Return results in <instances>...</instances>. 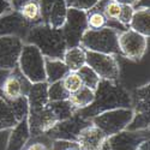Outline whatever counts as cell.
Here are the masks:
<instances>
[{"instance_id":"cell-1","label":"cell","mask_w":150,"mask_h":150,"mask_svg":"<svg viewBox=\"0 0 150 150\" xmlns=\"http://www.w3.org/2000/svg\"><path fill=\"white\" fill-rule=\"evenodd\" d=\"M94 93V101L88 107L77 110L84 119H91L114 108H131V95L119 81L101 79Z\"/></svg>"},{"instance_id":"cell-2","label":"cell","mask_w":150,"mask_h":150,"mask_svg":"<svg viewBox=\"0 0 150 150\" xmlns=\"http://www.w3.org/2000/svg\"><path fill=\"white\" fill-rule=\"evenodd\" d=\"M24 43L34 45L45 58L53 59H62L67 49L61 28H52L43 23L36 24L30 29Z\"/></svg>"},{"instance_id":"cell-3","label":"cell","mask_w":150,"mask_h":150,"mask_svg":"<svg viewBox=\"0 0 150 150\" xmlns=\"http://www.w3.org/2000/svg\"><path fill=\"white\" fill-rule=\"evenodd\" d=\"M118 37L119 33L108 27L101 29H88L83 34L79 46L85 51L120 55Z\"/></svg>"},{"instance_id":"cell-4","label":"cell","mask_w":150,"mask_h":150,"mask_svg":"<svg viewBox=\"0 0 150 150\" xmlns=\"http://www.w3.org/2000/svg\"><path fill=\"white\" fill-rule=\"evenodd\" d=\"M17 66L31 83L46 82L45 57L34 45H23Z\"/></svg>"},{"instance_id":"cell-5","label":"cell","mask_w":150,"mask_h":150,"mask_svg":"<svg viewBox=\"0 0 150 150\" xmlns=\"http://www.w3.org/2000/svg\"><path fill=\"white\" fill-rule=\"evenodd\" d=\"M133 117L132 108H114L93 117L91 124L98 127L107 137L126 129Z\"/></svg>"},{"instance_id":"cell-6","label":"cell","mask_w":150,"mask_h":150,"mask_svg":"<svg viewBox=\"0 0 150 150\" xmlns=\"http://www.w3.org/2000/svg\"><path fill=\"white\" fill-rule=\"evenodd\" d=\"M89 28L88 21H86V11L69 7L65 23L61 27L67 48L79 46L83 34Z\"/></svg>"},{"instance_id":"cell-7","label":"cell","mask_w":150,"mask_h":150,"mask_svg":"<svg viewBox=\"0 0 150 150\" xmlns=\"http://www.w3.org/2000/svg\"><path fill=\"white\" fill-rule=\"evenodd\" d=\"M148 39L149 37H145L131 29L120 33L118 37L120 55L131 61L142 60L146 52Z\"/></svg>"},{"instance_id":"cell-8","label":"cell","mask_w":150,"mask_h":150,"mask_svg":"<svg viewBox=\"0 0 150 150\" xmlns=\"http://www.w3.org/2000/svg\"><path fill=\"white\" fill-rule=\"evenodd\" d=\"M117 55L86 51V65L91 67L101 79L119 81L120 67Z\"/></svg>"},{"instance_id":"cell-9","label":"cell","mask_w":150,"mask_h":150,"mask_svg":"<svg viewBox=\"0 0 150 150\" xmlns=\"http://www.w3.org/2000/svg\"><path fill=\"white\" fill-rule=\"evenodd\" d=\"M91 124L90 119H84L82 118L77 112L74 113L71 118L66 120L58 121L54 126L49 130L46 136L49 137L52 141L54 139H62V141H72L76 142L78 133L82 129Z\"/></svg>"},{"instance_id":"cell-10","label":"cell","mask_w":150,"mask_h":150,"mask_svg":"<svg viewBox=\"0 0 150 150\" xmlns=\"http://www.w3.org/2000/svg\"><path fill=\"white\" fill-rule=\"evenodd\" d=\"M34 24L24 18L18 10H10L0 16V36H15L23 42Z\"/></svg>"},{"instance_id":"cell-11","label":"cell","mask_w":150,"mask_h":150,"mask_svg":"<svg viewBox=\"0 0 150 150\" xmlns=\"http://www.w3.org/2000/svg\"><path fill=\"white\" fill-rule=\"evenodd\" d=\"M31 84L33 83L21 72L18 66H16L5 77L0 85V89L3 97L6 100H15L19 96H27Z\"/></svg>"},{"instance_id":"cell-12","label":"cell","mask_w":150,"mask_h":150,"mask_svg":"<svg viewBox=\"0 0 150 150\" xmlns=\"http://www.w3.org/2000/svg\"><path fill=\"white\" fill-rule=\"evenodd\" d=\"M39 5L43 24L52 28L64 25L69 10L65 0H39Z\"/></svg>"},{"instance_id":"cell-13","label":"cell","mask_w":150,"mask_h":150,"mask_svg":"<svg viewBox=\"0 0 150 150\" xmlns=\"http://www.w3.org/2000/svg\"><path fill=\"white\" fill-rule=\"evenodd\" d=\"M24 42L15 36H0V70L11 71L18 65Z\"/></svg>"},{"instance_id":"cell-14","label":"cell","mask_w":150,"mask_h":150,"mask_svg":"<svg viewBox=\"0 0 150 150\" xmlns=\"http://www.w3.org/2000/svg\"><path fill=\"white\" fill-rule=\"evenodd\" d=\"M27 119L31 137L46 134L58 122L57 117L48 105L39 109H29Z\"/></svg>"},{"instance_id":"cell-15","label":"cell","mask_w":150,"mask_h":150,"mask_svg":"<svg viewBox=\"0 0 150 150\" xmlns=\"http://www.w3.org/2000/svg\"><path fill=\"white\" fill-rule=\"evenodd\" d=\"M146 139H149V129L141 131L122 130L107 137L110 150H136Z\"/></svg>"},{"instance_id":"cell-16","label":"cell","mask_w":150,"mask_h":150,"mask_svg":"<svg viewBox=\"0 0 150 150\" xmlns=\"http://www.w3.org/2000/svg\"><path fill=\"white\" fill-rule=\"evenodd\" d=\"M106 141L107 136L95 125L90 124L81 130L76 142L79 150H98Z\"/></svg>"},{"instance_id":"cell-17","label":"cell","mask_w":150,"mask_h":150,"mask_svg":"<svg viewBox=\"0 0 150 150\" xmlns=\"http://www.w3.org/2000/svg\"><path fill=\"white\" fill-rule=\"evenodd\" d=\"M30 137L31 134L28 125V119L24 118L16 124L15 127L11 129L5 150H23V148L30 139Z\"/></svg>"},{"instance_id":"cell-18","label":"cell","mask_w":150,"mask_h":150,"mask_svg":"<svg viewBox=\"0 0 150 150\" xmlns=\"http://www.w3.org/2000/svg\"><path fill=\"white\" fill-rule=\"evenodd\" d=\"M29 109H39L46 107L49 103L48 98V83L40 82L33 83L27 94Z\"/></svg>"},{"instance_id":"cell-19","label":"cell","mask_w":150,"mask_h":150,"mask_svg":"<svg viewBox=\"0 0 150 150\" xmlns=\"http://www.w3.org/2000/svg\"><path fill=\"white\" fill-rule=\"evenodd\" d=\"M45 72L46 82L48 84L61 81L70 72L62 59L45 58Z\"/></svg>"},{"instance_id":"cell-20","label":"cell","mask_w":150,"mask_h":150,"mask_svg":"<svg viewBox=\"0 0 150 150\" xmlns=\"http://www.w3.org/2000/svg\"><path fill=\"white\" fill-rule=\"evenodd\" d=\"M62 61L70 72H77L81 67L86 65V51L81 46L67 48L62 57Z\"/></svg>"},{"instance_id":"cell-21","label":"cell","mask_w":150,"mask_h":150,"mask_svg":"<svg viewBox=\"0 0 150 150\" xmlns=\"http://www.w3.org/2000/svg\"><path fill=\"white\" fill-rule=\"evenodd\" d=\"M129 29L138 33L145 37L150 35V11L149 8L134 10L132 19L129 24Z\"/></svg>"},{"instance_id":"cell-22","label":"cell","mask_w":150,"mask_h":150,"mask_svg":"<svg viewBox=\"0 0 150 150\" xmlns=\"http://www.w3.org/2000/svg\"><path fill=\"white\" fill-rule=\"evenodd\" d=\"M149 83L136 88L131 95V108L133 113H145L149 112Z\"/></svg>"},{"instance_id":"cell-23","label":"cell","mask_w":150,"mask_h":150,"mask_svg":"<svg viewBox=\"0 0 150 150\" xmlns=\"http://www.w3.org/2000/svg\"><path fill=\"white\" fill-rule=\"evenodd\" d=\"M94 96H95L94 90L86 88V86H82L77 91L70 94L67 100L76 108V110H79V109L88 107L94 101Z\"/></svg>"},{"instance_id":"cell-24","label":"cell","mask_w":150,"mask_h":150,"mask_svg":"<svg viewBox=\"0 0 150 150\" xmlns=\"http://www.w3.org/2000/svg\"><path fill=\"white\" fill-rule=\"evenodd\" d=\"M17 119L12 112V108L7 100L3 96H0V131L11 130L16 126Z\"/></svg>"},{"instance_id":"cell-25","label":"cell","mask_w":150,"mask_h":150,"mask_svg":"<svg viewBox=\"0 0 150 150\" xmlns=\"http://www.w3.org/2000/svg\"><path fill=\"white\" fill-rule=\"evenodd\" d=\"M49 108L52 109L54 115L57 117L58 121L66 120L71 118L74 113H76V108H74L69 100H61V101H52L48 103Z\"/></svg>"},{"instance_id":"cell-26","label":"cell","mask_w":150,"mask_h":150,"mask_svg":"<svg viewBox=\"0 0 150 150\" xmlns=\"http://www.w3.org/2000/svg\"><path fill=\"white\" fill-rule=\"evenodd\" d=\"M18 11L21 12V15L25 18L28 22L36 25L39 23H42L41 19V11H40V5L39 1H27L24 3Z\"/></svg>"},{"instance_id":"cell-27","label":"cell","mask_w":150,"mask_h":150,"mask_svg":"<svg viewBox=\"0 0 150 150\" xmlns=\"http://www.w3.org/2000/svg\"><path fill=\"white\" fill-rule=\"evenodd\" d=\"M77 73H78V76L81 77L83 86H86V88H89V89L95 91V89L97 88L100 81H101V78L98 77V74L91 67H89L88 65H84L83 67H81L77 71Z\"/></svg>"},{"instance_id":"cell-28","label":"cell","mask_w":150,"mask_h":150,"mask_svg":"<svg viewBox=\"0 0 150 150\" xmlns=\"http://www.w3.org/2000/svg\"><path fill=\"white\" fill-rule=\"evenodd\" d=\"M7 102L10 103L12 112L17 119V121H21L22 119L27 118L29 113V105L27 96H19L15 100H7Z\"/></svg>"},{"instance_id":"cell-29","label":"cell","mask_w":150,"mask_h":150,"mask_svg":"<svg viewBox=\"0 0 150 150\" xmlns=\"http://www.w3.org/2000/svg\"><path fill=\"white\" fill-rule=\"evenodd\" d=\"M86 21H88L89 29H101L105 28L107 24V18L101 11H98L91 7L89 11H86Z\"/></svg>"},{"instance_id":"cell-30","label":"cell","mask_w":150,"mask_h":150,"mask_svg":"<svg viewBox=\"0 0 150 150\" xmlns=\"http://www.w3.org/2000/svg\"><path fill=\"white\" fill-rule=\"evenodd\" d=\"M52 139L46 134L30 137V139L23 148V150H51Z\"/></svg>"},{"instance_id":"cell-31","label":"cell","mask_w":150,"mask_h":150,"mask_svg":"<svg viewBox=\"0 0 150 150\" xmlns=\"http://www.w3.org/2000/svg\"><path fill=\"white\" fill-rule=\"evenodd\" d=\"M69 93L64 88L61 81L54 82L48 84V98L49 102L52 101H61V100H67L69 98Z\"/></svg>"},{"instance_id":"cell-32","label":"cell","mask_w":150,"mask_h":150,"mask_svg":"<svg viewBox=\"0 0 150 150\" xmlns=\"http://www.w3.org/2000/svg\"><path fill=\"white\" fill-rule=\"evenodd\" d=\"M149 129V112L145 113H133V117L126 126L127 131H141Z\"/></svg>"},{"instance_id":"cell-33","label":"cell","mask_w":150,"mask_h":150,"mask_svg":"<svg viewBox=\"0 0 150 150\" xmlns=\"http://www.w3.org/2000/svg\"><path fill=\"white\" fill-rule=\"evenodd\" d=\"M61 82H62V85H64V88L67 90L69 94L77 91L78 89H81L83 86L81 77L78 76L77 72H69L66 76L61 79Z\"/></svg>"},{"instance_id":"cell-34","label":"cell","mask_w":150,"mask_h":150,"mask_svg":"<svg viewBox=\"0 0 150 150\" xmlns=\"http://www.w3.org/2000/svg\"><path fill=\"white\" fill-rule=\"evenodd\" d=\"M67 7L70 8H77L82 11H89L94 7L98 1L101 0H65Z\"/></svg>"},{"instance_id":"cell-35","label":"cell","mask_w":150,"mask_h":150,"mask_svg":"<svg viewBox=\"0 0 150 150\" xmlns=\"http://www.w3.org/2000/svg\"><path fill=\"white\" fill-rule=\"evenodd\" d=\"M134 13V8L132 5H121V8H120V13L118 16V22H120L122 25L127 27L129 28V24L132 19V16Z\"/></svg>"},{"instance_id":"cell-36","label":"cell","mask_w":150,"mask_h":150,"mask_svg":"<svg viewBox=\"0 0 150 150\" xmlns=\"http://www.w3.org/2000/svg\"><path fill=\"white\" fill-rule=\"evenodd\" d=\"M71 149H79L77 142L62 141V139H54V141H52L51 150H71Z\"/></svg>"},{"instance_id":"cell-37","label":"cell","mask_w":150,"mask_h":150,"mask_svg":"<svg viewBox=\"0 0 150 150\" xmlns=\"http://www.w3.org/2000/svg\"><path fill=\"white\" fill-rule=\"evenodd\" d=\"M12 10V4L10 0H0V16Z\"/></svg>"},{"instance_id":"cell-38","label":"cell","mask_w":150,"mask_h":150,"mask_svg":"<svg viewBox=\"0 0 150 150\" xmlns=\"http://www.w3.org/2000/svg\"><path fill=\"white\" fill-rule=\"evenodd\" d=\"M10 1L12 4V8L18 10L24 3H27V1H39V0H10Z\"/></svg>"},{"instance_id":"cell-39","label":"cell","mask_w":150,"mask_h":150,"mask_svg":"<svg viewBox=\"0 0 150 150\" xmlns=\"http://www.w3.org/2000/svg\"><path fill=\"white\" fill-rule=\"evenodd\" d=\"M136 150H150V143H149V139L144 141L138 148H137Z\"/></svg>"},{"instance_id":"cell-40","label":"cell","mask_w":150,"mask_h":150,"mask_svg":"<svg viewBox=\"0 0 150 150\" xmlns=\"http://www.w3.org/2000/svg\"><path fill=\"white\" fill-rule=\"evenodd\" d=\"M113 1L120 4V5H133L136 0H113Z\"/></svg>"},{"instance_id":"cell-41","label":"cell","mask_w":150,"mask_h":150,"mask_svg":"<svg viewBox=\"0 0 150 150\" xmlns=\"http://www.w3.org/2000/svg\"><path fill=\"white\" fill-rule=\"evenodd\" d=\"M98 150H110V146H109V144H108V141H106L101 146H100Z\"/></svg>"},{"instance_id":"cell-42","label":"cell","mask_w":150,"mask_h":150,"mask_svg":"<svg viewBox=\"0 0 150 150\" xmlns=\"http://www.w3.org/2000/svg\"><path fill=\"white\" fill-rule=\"evenodd\" d=\"M0 96H3V94H1V89H0Z\"/></svg>"},{"instance_id":"cell-43","label":"cell","mask_w":150,"mask_h":150,"mask_svg":"<svg viewBox=\"0 0 150 150\" xmlns=\"http://www.w3.org/2000/svg\"><path fill=\"white\" fill-rule=\"evenodd\" d=\"M71 150H79V149H71Z\"/></svg>"}]
</instances>
